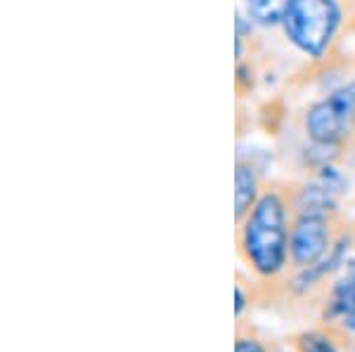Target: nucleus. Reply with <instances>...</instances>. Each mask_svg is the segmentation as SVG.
<instances>
[{
	"label": "nucleus",
	"mask_w": 355,
	"mask_h": 352,
	"mask_svg": "<svg viewBox=\"0 0 355 352\" xmlns=\"http://www.w3.org/2000/svg\"><path fill=\"white\" fill-rule=\"evenodd\" d=\"M289 237L287 203L277 192H266L242 220L239 251L261 279H275L289 263Z\"/></svg>",
	"instance_id": "f257e3e1"
},
{
	"label": "nucleus",
	"mask_w": 355,
	"mask_h": 352,
	"mask_svg": "<svg viewBox=\"0 0 355 352\" xmlns=\"http://www.w3.org/2000/svg\"><path fill=\"white\" fill-rule=\"evenodd\" d=\"M341 21L336 0H294L284 17V31L301 53L320 57Z\"/></svg>",
	"instance_id": "f03ea898"
},
{
	"label": "nucleus",
	"mask_w": 355,
	"mask_h": 352,
	"mask_svg": "<svg viewBox=\"0 0 355 352\" xmlns=\"http://www.w3.org/2000/svg\"><path fill=\"white\" fill-rule=\"evenodd\" d=\"M355 123V83L334 90L313 106L306 116V130L318 145L339 142Z\"/></svg>",
	"instance_id": "7ed1b4c3"
},
{
	"label": "nucleus",
	"mask_w": 355,
	"mask_h": 352,
	"mask_svg": "<svg viewBox=\"0 0 355 352\" xmlns=\"http://www.w3.org/2000/svg\"><path fill=\"white\" fill-rule=\"evenodd\" d=\"M331 243L327 215H299L291 225L289 237V260L294 268L308 270L327 255Z\"/></svg>",
	"instance_id": "20e7f679"
},
{
	"label": "nucleus",
	"mask_w": 355,
	"mask_h": 352,
	"mask_svg": "<svg viewBox=\"0 0 355 352\" xmlns=\"http://www.w3.org/2000/svg\"><path fill=\"white\" fill-rule=\"evenodd\" d=\"M324 319L339 324L343 331H355V277H348L334 286L324 310Z\"/></svg>",
	"instance_id": "39448f33"
},
{
	"label": "nucleus",
	"mask_w": 355,
	"mask_h": 352,
	"mask_svg": "<svg viewBox=\"0 0 355 352\" xmlns=\"http://www.w3.org/2000/svg\"><path fill=\"white\" fill-rule=\"evenodd\" d=\"M256 201H259V178H256V170L239 161L237 173H234V215H237L239 223L249 215Z\"/></svg>",
	"instance_id": "423d86ee"
},
{
	"label": "nucleus",
	"mask_w": 355,
	"mask_h": 352,
	"mask_svg": "<svg viewBox=\"0 0 355 352\" xmlns=\"http://www.w3.org/2000/svg\"><path fill=\"white\" fill-rule=\"evenodd\" d=\"M294 0H246V10L254 21L263 26H272L277 21H284Z\"/></svg>",
	"instance_id": "0eeeda50"
},
{
	"label": "nucleus",
	"mask_w": 355,
	"mask_h": 352,
	"mask_svg": "<svg viewBox=\"0 0 355 352\" xmlns=\"http://www.w3.org/2000/svg\"><path fill=\"white\" fill-rule=\"evenodd\" d=\"M294 343L299 352H339L334 340L322 331H303L296 336Z\"/></svg>",
	"instance_id": "6e6552de"
},
{
	"label": "nucleus",
	"mask_w": 355,
	"mask_h": 352,
	"mask_svg": "<svg viewBox=\"0 0 355 352\" xmlns=\"http://www.w3.org/2000/svg\"><path fill=\"white\" fill-rule=\"evenodd\" d=\"M234 352H270L263 345V340L261 338H256L254 333H242L239 331L237 333V340H234Z\"/></svg>",
	"instance_id": "1a4fd4ad"
},
{
	"label": "nucleus",
	"mask_w": 355,
	"mask_h": 352,
	"mask_svg": "<svg viewBox=\"0 0 355 352\" xmlns=\"http://www.w3.org/2000/svg\"><path fill=\"white\" fill-rule=\"evenodd\" d=\"M234 293H237V303H234V312H237V317H242L244 312V305H246V298H244V288L237 284V288H234Z\"/></svg>",
	"instance_id": "9d476101"
}]
</instances>
